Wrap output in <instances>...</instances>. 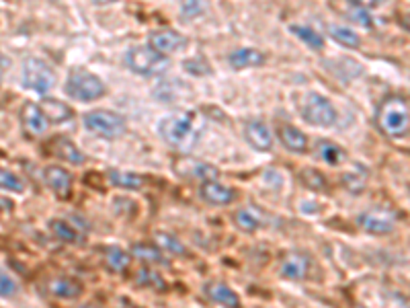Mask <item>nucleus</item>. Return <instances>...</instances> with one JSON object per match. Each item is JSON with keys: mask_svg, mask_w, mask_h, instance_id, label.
Returning a JSON list of instances; mask_svg holds the SVG:
<instances>
[{"mask_svg": "<svg viewBox=\"0 0 410 308\" xmlns=\"http://www.w3.org/2000/svg\"><path fill=\"white\" fill-rule=\"evenodd\" d=\"M134 257L142 259V261H148V263H166L164 257H162L161 249L156 245H146V243H136L131 247V253Z\"/></svg>", "mask_w": 410, "mask_h": 308, "instance_id": "29", "label": "nucleus"}, {"mask_svg": "<svg viewBox=\"0 0 410 308\" xmlns=\"http://www.w3.org/2000/svg\"><path fill=\"white\" fill-rule=\"evenodd\" d=\"M105 259H107L109 267L117 273L125 272L129 267V263H131V255L124 251V249H119V247H109Z\"/></svg>", "mask_w": 410, "mask_h": 308, "instance_id": "28", "label": "nucleus"}, {"mask_svg": "<svg viewBox=\"0 0 410 308\" xmlns=\"http://www.w3.org/2000/svg\"><path fill=\"white\" fill-rule=\"evenodd\" d=\"M23 85L39 95L50 92L55 85V74L52 66L39 58H27L23 64Z\"/></svg>", "mask_w": 410, "mask_h": 308, "instance_id": "7", "label": "nucleus"}, {"mask_svg": "<svg viewBox=\"0 0 410 308\" xmlns=\"http://www.w3.org/2000/svg\"><path fill=\"white\" fill-rule=\"evenodd\" d=\"M161 138L173 148H189L195 140V122L193 113L178 111L173 115H166L158 126Z\"/></svg>", "mask_w": 410, "mask_h": 308, "instance_id": "2", "label": "nucleus"}, {"mask_svg": "<svg viewBox=\"0 0 410 308\" xmlns=\"http://www.w3.org/2000/svg\"><path fill=\"white\" fill-rule=\"evenodd\" d=\"M64 91L68 97L76 99V101H99L101 97L107 95V87L105 83L97 76V74L89 73L85 68H72L68 78H66V85H64Z\"/></svg>", "mask_w": 410, "mask_h": 308, "instance_id": "3", "label": "nucleus"}, {"mask_svg": "<svg viewBox=\"0 0 410 308\" xmlns=\"http://www.w3.org/2000/svg\"><path fill=\"white\" fill-rule=\"evenodd\" d=\"M39 109L43 111L45 120L50 124H64L74 117V109L70 105H66L64 101H58V99H43L39 103Z\"/></svg>", "mask_w": 410, "mask_h": 308, "instance_id": "17", "label": "nucleus"}, {"mask_svg": "<svg viewBox=\"0 0 410 308\" xmlns=\"http://www.w3.org/2000/svg\"><path fill=\"white\" fill-rule=\"evenodd\" d=\"M154 243H156L158 249L166 251V253L177 255V257H187L185 245L178 240L177 236L171 235V233H154Z\"/></svg>", "mask_w": 410, "mask_h": 308, "instance_id": "26", "label": "nucleus"}, {"mask_svg": "<svg viewBox=\"0 0 410 308\" xmlns=\"http://www.w3.org/2000/svg\"><path fill=\"white\" fill-rule=\"evenodd\" d=\"M138 282H140L142 286H152V288H158V290L166 288V284H164V280L161 277V273H156L154 270H142L140 275H138Z\"/></svg>", "mask_w": 410, "mask_h": 308, "instance_id": "36", "label": "nucleus"}, {"mask_svg": "<svg viewBox=\"0 0 410 308\" xmlns=\"http://www.w3.org/2000/svg\"><path fill=\"white\" fill-rule=\"evenodd\" d=\"M0 78H2V70H0Z\"/></svg>", "mask_w": 410, "mask_h": 308, "instance_id": "41", "label": "nucleus"}, {"mask_svg": "<svg viewBox=\"0 0 410 308\" xmlns=\"http://www.w3.org/2000/svg\"><path fill=\"white\" fill-rule=\"evenodd\" d=\"M175 171H177L180 177L197 179V181L201 183L217 179V169H215L214 164L197 161L193 156H178L177 161H175Z\"/></svg>", "mask_w": 410, "mask_h": 308, "instance_id": "8", "label": "nucleus"}, {"mask_svg": "<svg viewBox=\"0 0 410 308\" xmlns=\"http://www.w3.org/2000/svg\"><path fill=\"white\" fill-rule=\"evenodd\" d=\"M300 181H302L308 189H314V191L326 189V179H324V175H322L320 171L310 169V166L300 171Z\"/></svg>", "mask_w": 410, "mask_h": 308, "instance_id": "30", "label": "nucleus"}, {"mask_svg": "<svg viewBox=\"0 0 410 308\" xmlns=\"http://www.w3.org/2000/svg\"><path fill=\"white\" fill-rule=\"evenodd\" d=\"M183 66H185V70H189L191 74H197V76H203V74H214L212 66H210V62H207L203 55H195V58L187 60Z\"/></svg>", "mask_w": 410, "mask_h": 308, "instance_id": "34", "label": "nucleus"}, {"mask_svg": "<svg viewBox=\"0 0 410 308\" xmlns=\"http://www.w3.org/2000/svg\"><path fill=\"white\" fill-rule=\"evenodd\" d=\"M205 0H180V17L195 18L205 13Z\"/></svg>", "mask_w": 410, "mask_h": 308, "instance_id": "33", "label": "nucleus"}, {"mask_svg": "<svg viewBox=\"0 0 410 308\" xmlns=\"http://www.w3.org/2000/svg\"><path fill=\"white\" fill-rule=\"evenodd\" d=\"M357 224L369 235H390L396 228V218L386 210H369L359 214Z\"/></svg>", "mask_w": 410, "mask_h": 308, "instance_id": "9", "label": "nucleus"}, {"mask_svg": "<svg viewBox=\"0 0 410 308\" xmlns=\"http://www.w3.org/2000/svg\"><path fill=\"white\" fill-rule=\"evenodd\" d=\"M289 31H291L293 36L300 37L303 43L310 46L312 50H322V48H324V37H322L318 31H314L312 27H308V25H291Z\"/></svg>", "mask_w": 410, "mask_h": 308, "instance_id": "27", "label": "nucleus"}, {"mask_svg": "<svg viewBox=\"0 0 410 308\" xmlns=\"http://www.w3.org/2000/svg\"><path fill=\"white\" fill-rule=\"evenodd\" d=\"M43 181H45V185L54 191L58 198H68L70 196L72 175L66 169H62L58 164L45 166L43 169Z\"/></svg>", "mask_w": 410, "mask_h": 308, "instance_id": "11", "label": "nucleus"}, {"mask_svg": "<svg viewBox=\"0 0 410 308\" xmlns=\"http://www.w3.org/2000/svg\"><path fill=\"white\" fill-rule=\"evenodd\" d=\"M228 62L234 70H244V68H254L265 64V54L254 50V48H242L228 55Z\"/></svg>", "mask_w": 410, "mask_h": 308, "instance_id": "18", "label": "nucleus"}, {"mask_svg": "<svg viewBox=\"0 0 410 308\" xmlns=\"http://www.w3.org/2000/svg\"><path fill=\"white\" fill-rule=\"evenodd\" d=\"M48 290H50V294L55 296V298L74 300V298H80V296H82L85 288H82L80 282H76V280H72V277H54V280H50Z\"/></svg>", "mask_w": 410, "mask_h": 308, "instance_id": "19", "label": "nucleus"}, {"mask_svg": "<svg viewBox=\"0 0 410 308\" xmlns=\"http://www.w3.org/2000/svg\"><path fill=\"white\" fill-rule=\"evenodd\" d=\"M185 46H187V37L175 29H158V31L150 33V48L162 55L175 54Z\"/></svg>", "mask_w": 410, "mask_h": 308, "instance_id": "10", "label": "nucleus"}, {"mask_svg": "<svg viewBox=\"0 0 410 308\" xmlns=\"http://www.w3.org/2000/svg\"><path fill=\"white\" fill-rule=\"evenodd\" d=\"M328 36L333 37L337 43H340L342 48H349V50H357L361 46L359 36L345 25H328Z\"/></svg>", "mask_w": 410, "mask_h": 308, "instance_id": "25", "label": "nucleus"}, {"mask_svg": "<svg viewBox=\"0 0 410 308\" xmlns=\"http://www.w3.org/2000/svg\"><path fill=\"white\" fill-rule=\"evenodd\" d=\"M310 272V257L303 253H287L281 261V275L289 280H303Z\"/></svg>", "mask_w": 410, "mask_h": 308, "instance_id": "16", "label": "nucleus"}, {"mask_svg": "<svg viewBox=\"0 0 410 308\" xmlns=\"http://www.w3.org/2000/svg\"><path fill=\"white\" fill-rule=\"evenodd\" d=\"M82 122H85V127L89 129L90 134L107 138V140H115V138L124 136L125 129H127L124 115H119L115 111H109V109L89 111V113H85Z\"/></svg>", "mask_w": 410, "mask_h": 308, "instance_id": "4", "label": "nucleus"}, {"mask_svg": "<svg viewBox=\"0 0 410 308\" xmlns=\"http://www.w3.org/2000/svg\"><path fill=\"white\" fill-rule=\"evenodd\" d=\"M316 150H318V156H320L322 161L326 164H330V166H339L347 161V152H345V148H340L339 144H335V142H328V140H320L318 144H316Z\"/></svg>", "mask_w": 410, "mask_h": 308, "instance_id": "23", "label": "nucleus"}, {"mask_svg": "<svg viewBox=\"0 0 410 308\" xmlns=\"http://www.w3.org/2000/svg\"><path fill=\"white\" fill-rule=\"evenodd\" d=\"M125 64L131 73L152 76V74L162 73L166 68V55L158 54L150 46H134L125 54Z\"/></svg>", "mask_w": 410, "mask_h": 308, "instance_id": "5", "label": "nucleus"}, {"mask_svg": "<svg viewBox=\"0 0 410 308\" xmlns=\"http://www.w3.org/2000/svg\"><path fill=\"white\" fill-rule=\"evenodd\" d=\"M48 148H50V152H52L54 156L66 161V163L76 164V166L85 164V161H87V156L80 152V148L74 144L72 140H68L66 136H54V138L50 140Z\"/></svg>", "mask_w": 410, "mask_h": 308, "instance_id": "12", "label": "nucleus"}, {"mask_svg": "<svg viewBox=\"0 0 410 308\" xmlns=\"http://www.w3.org/2000/svg\"><path fill=\"white\" fill-rule=\"evenodd\" d=\"M236 226H238L240 230H244V233H254V230L261 228V220H259V216H257L254 212H250V210H240V212L236 214Z\"/></svg>", "mask_w": 410, "mask_h": 308, "instance_id": "32", "label": "nucleus"}, {"mask_svg": "<svg viewBox=\"0 0 410 308\" xmlns=\"http://www.w3.org/2000/svg\"><path fill=\"white\" fill-rule=\"evenodd\" d=\"M207 296H210L214 302L222 304V307L242 308V304H240V296H238L230 286H226V284H222V282L210 284V286H207Z\"/></svg>", "mask_w": 410, "mask_h": 308, "instance_id": "21", "label": "nucleus"}, {"mask_svg": "<svg viewBox=\"0 0 410 308\" xmlns=\"http://www.w3.org/2000/svg\"><path fill=\"white\" fill-rule=\"evenodd\" d=\"M302 117L310 126L330 127L337 122V109L324 95L308 92L302 103Z\"/></svg>", "mask_w": 410, "mask_h": 308, "instance_id": "6", "label": "nucleus"}, {"mask_svg": "<svg viewBox=\"0 0 410 308\" xmlns=\"http://www.w3.org/2000/svg\"><path fill=\"white\" fill-rule=\"evenodd\" d=\"M353 4H357L359 9H363V11H367V9H375L379 2H384V0H351Z\"/></svg>", "mask_w": 410, "mask_h": 308, "instance_id": "38", "label": "nucleus"}, {"mask_svg": "<svg viewBox=\"0 0 410 308\" xmlns=\"http://www.w3.org/2000/svg\"><path fill=\"white\" fill-rule=\"evenodd\" d=\"M0 189L13 191V193H23V191H25V183L21 181V177L15 175L13 171L0 169Z\"/></svg>", "mask_w": 410, "mask_h": 308, "instance_id": "31", "label": "nucleus"}, {"mask_svg": "<svg viewBox=\"0 0 410 308\" xmlns=\"http://www.w3.org/2000/svg\"><path fill=\"white\" fill-rule=\"evenodd\" d=\"M199 196L212 206H228L236 198L232 187L220 181H203L199 187Z\"/></svg>", "mask_w": 410, "mask_h": 308, "instance_id": "14", "label": "nucleus"}, {"mask_svg": "<svg viewBox=\"0 0 410 308\" xmlns=\"http://www.w3.org/2000/svg\"><path fill=\"white\" fill-rule=\"evenodd\" d=\"M48 228L54 233L55 238H60V240H64V243H70V245H78V243H82V238H80V233L68 224L66 220H50L48 222Z\"/></svg>", "mask_w": 410, "mask_h": 308, "instance_id": "24", "label": "nucleus"}, {"mask_svg": "<svg viewBox=\"0 0 410 308\" xmlns=\"http://www.w3.org/2000/svg\"><path fill=\"white\" fill-rule=\"evenodd\" d=\"M365 181H367V173L365 171L361 175L357 171H351V173L345 175V187L349 191H353V193H361L365 189Z\"/></svg>", "mask_w": 410, "mask_h": 308, "instance_id": "35", "label": "nucleus"}, {"mask_svg": "<svg viewBox=\"0 0 410 308\" xmlns=\"http://www.w3.org/2000/svg\"><path fill=\"white\" fill-rule=\"evenodd\" d=\"M21 122H23V127L31 134V136H41L48 132V126L50 122L45 120L43 111L39 109L37 103H31L27 101L23 109H21Z\"/></svg>", "mask_w": 410, "mask_h": 308, "instance_id": "13", "label": "nucleus"}, {"mask_svg": "<svg viewBox=\"0 0 410 308\" xmlns=\"http://www.w3.org/2000/svg\"><path fill=\"white\" fill-rule=\"evenodd\" d=\"M109 181L117 189H125V191H138L144 187V179L136 173L129 171H111L109 173Z\"/></svg>", "mask_w": 410, "mask_h": 308, "instance_id": "22", "label": "nucleus"}, {"mask_svg": "<svg viewBox=\"0 0 410 308\" xmlns=\"http://www.w3.org/2000/svg\"><path fill=\"white\" fill-rule=\"evenodd\" d=\"M244 138L259 152H269L273 148V134L263 122H249L244 126Z\"/></svg>", "mask_w": 410, "mask_h": 308, "instance_id": "15", "label": "nucleus"}, {"mask_svg": "<svg viewBox=\"0 0 410 308\" xmlns=\"http://www.w3.org/2000/svg\"><path fill=\"white\" fill-rule=\"evenodd\" d=\"M375 124L384 136L390 140H402L409 136L410 111L409 101L402 95H390L386 97L375 113Z\"/></svg>", "mask_w": 410, "mask_h": 308, "instance_id": "1", "label": "nucleus"}, {"mask_svg": "<svg viewBox=\"0 0 410 308\" xmlns=\"http://www.w3.org/2000/svg\"><path fill=\"white\" fill-rule=\"evenodd\" d=\"M9 66H11V62H9V60L4 58V54L0 52V70H4V68H9Z\"/></svg>", "mask_w": 410, "mask_h": 308, "instance_id": "39", "label": "nucleus"}, {"mask_svg": "<svg viewBox=\"0 0 410 308\" xmlns=\"http://www.w3.org/2000/svg\"><path fill=\"white\" fill-rule=\"evenodd\" d=\"M17 292V282H15L9 273L0 272V298H13Z\"/></svg>", "mask_w": 410, "mask_h": 308, "instance_id": "37", "label": "nucleus"}, {"mask_svg": "<svg viewBox=\"0 0 410 308\" xmlns=\"http://www.w3.org/2000/svg\"><path fill=\"white\" fill-rule=\"evenodd\" d=\"M95 4H101V6H105V4H111V2H115V0H92Z\"/></svg>", "mask_w": 410, "mask_h": 308, "instance_id": "40", "label": "nucleus"}, {"mask_svg": "<svg viewBox=\"0 0 410 308\" xmlns=\"http://www.w3.org/2000/svg\"><path fill=\"white\" fill-rule=\"evenodd\" d=\"M279 138H281V142H284V146L289 152L302 154V152L308 150V136L296 126H281Z\"/></svg>", "mask_w": 410, "mask_h": 308, "instance_id": "20", "label": "nucleus"}]
</instances>
